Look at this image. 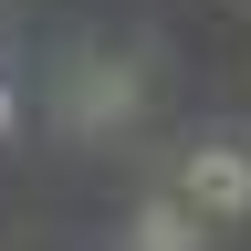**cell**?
<instances>
[{
    "label": "cell",
    "instance_id": "3",
    "mask_svg": "<svg viewBox=\"0 0 251 251\" xmlns=\"http://www.w3.org/2000/svg\"><path fill=\"white\" fill-rule=\"evenodd\" d=\"M126 251H220V230H209L188 199L157 188V199H136V220H126Z\"/></svg>",
    "mask_w": 251,
    "mask_h": 251
},
{
    "label": "cell",
    "instance_id": "2",
    "mask_svg": "<svg viewBox=\"0 0 251 251\" xmlns=\"http://www.w3.org/2000/svg\"><path fill=\"white\" fill-rule=\"evenodd\" d=\"M136 105H147V84H136V63H105V52H94L84 74H74V94H63V115H74L84 136H105V126H126Z\"/></svg>",
    "mask_w": 251,
    "mask_h": 251
},
{
    "label": "cell",
    "instance_id": "1",
    "mask_svg": "<svg viewBox=\"0 0 251 251\" xmlns=\"http://www.w3.org/2000/svg\"><path fill=\"white\" fill-rule=\"evenodd\" d=\"M168 199H188V209L209 220V230H230V220H251V147H241V136H199V147L178 157Z\"/></svg>",
    "mask_w": 251,
    "mask_h": 251
},
{
    "label": "cell",
    "instance_id": "4",
    "mask_svg": "<svg viewBox=\"0 0 251 251\" xmlns=\"http://www.w3.org/2000/svg\"><path fill=\"white\" fill-rule=\"evenodd\" d=\"M11 126H21V94H11V84H0V136H11Z\"/></svg>",
    "mask_w": 251,
    "mask_h": 251
}]
</instances>
